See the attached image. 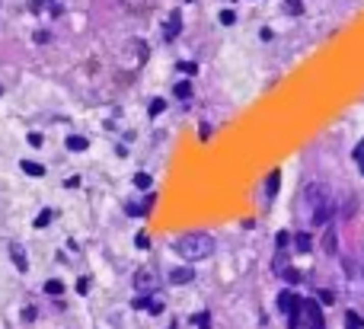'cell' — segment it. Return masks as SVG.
<instances>
[{
  "mask_svg": "<svg viewBox=\"0 0 364 329\" xmlns=\"http://www.w3.org/2000/svg\"><path fill=\"white\" fill-rule=\"evenodd\" d=\"M214 249H217V243H214L211 234H182L176 240V252L182 256V259H192V262L208 259Z\"/></svg>",
  "mask_w": 364,
  "mask_h": 329,
  "instance_id": "cell-1",
  "label": "cell"
},
{
  "mask_svg": "<svg viewBox=\"0 0 364 329\" xmlns=\"http://www.w3.org/2000/svg\"><path fill=\"white\" fill-rule=\"evenodd\" d=\"M300 313H307L310 329H326L323 313H320V300H300Z\"/></svg>",
  "mask_w": 364,
  "mask_h": 329,
  "instance_id": "cell-2",
  "label": "cell"
},
{
  "mask_svg": "<svg viewBox=\"0 0 364 329\" xmlns=\"http://www.w3.org/2000/svg\"><path fill=\"white\" fill-rule=\"evenodd\" d=\"M326 198H329L326 182H310V186H307V205H310V208H317V205L326 201Z\"/></svg>",
  "mask_w": 364,
  "mask_h": 329,
  "instance_id": "cell-3",
  "label": "cell"
},
{
  "mask_svg": "<svg viewBox=\"0 0 364 329\" xmlns=\"http://www.w3.org/2000/svg\"><path fill=\"white\" fill-rule=\"evenodd\" d=\"M323 252L326 256L339 252V230H335V224H326V230H323Z\"/></svg>",
  "mask_w": 364,
  "mask_h": 329,
  "instance_id": "cell-4",
  "label": "cell"
},
{
  "mask_svg": "<svg viewBox=\"0 0 364 329\" xmlns=\"http://www.w3.org/2000/svg\"><path fill=\"white\" fill-rule=\"evenodd\" d=\"M179 32H182V13H179V10H173V13H169V19H166V26H163V39L173 42Z\"/></svg>",
  "mask_w": 364,
  "mask_h": 329,
  "instance_id": "cell-5",
  "label": "cell"
},
{
  "mask_svg": "<svg viewBox=\"0 0 364 329\" xmlns=\"http://www.w3.org/2000/svg\"><path fill=\"white\" fill-rule=\"evenodd\" d=\"M329 217H332V201L326 198V201H320L317 208H313V224L326 227V224H329Z\"/></svg>",
  "mask_w": 364,
  "mask_h": 329,
  "instance_id": "cell-6",
  "label": "cell"
},
{
  "mask_svg": "<svg viewBox=\"0 0 364 329\" xmlns=\"http://www.w3.org/2000/svg\"><path fill=\"white\" fill-rule=\"evenodd\" d=\"M192 278H195L192 269H173V272H169V285H189Z\"/></svg>",
  "mask_w": 364,
  "mask_h": 329,
  "instance_id": "cell-7",
  "label": "cell"
},
{
  "mask_svg": "<svg viewBox=\"0 0 364 329\" xmlns=\"http://www.w3.org/2000/svg\"><path fill=\"white\" fill-rule=\"evenodd\" d=\"M10 256H13V262H16V269H19V272H26V269H29V262H26V252H22V246H19V243H13V246H10Z\"/></svg>",
  "mask_w": 364,
  "mask_h": 329,
  "instance_id": "cell-8",
  "label": "cell"
},
{
  "mask_svg": "<svg viewBox=\"0 0 364 329\" xmlns=\"http://www.w3.org/2000/svg\"><path fill=\"white\" fill-rule=\"evenodd\" d=\"M278 182H281V173H278V169H272V176L265 179V198H275V192H278Z\"/></svg>",
  "mask_w": 364,
  "mask_h": 329,
  "instance_id": "cell-9",
  "label": "cell"
},
{
  "mask_svg": "<svg viewBox=\"0 0 364 329\" xmlns=\"http://www.w3.org/2000/svg\"><path fill=\"white\" fill-rule=\"evenodd\" d=\"M173 96H176V99H189V96H192V83L189 80H179L176 87H173Z\"/></svg>",
  "mask_w": 364,
  "mask_h": 329,
  "instance_id": "cell-10",
  "label": "cell"
},
{
  "mask_svg": "<svg viewBox=\"0 0 364 329\" xmlns=\"http://www.w3.org/2000/svg\"><path fill=\"white\" fill-rule=\"evenodd\" d=\"M294 246H297V252H310V249H313L310 234H297V237H294Z\"/></svg>",
  "mask_w": 364,
  "mask_h": 329,
  "instance_id": "cell-11",
  "label": "cell"
},
{
  "mask_svg": "<svg viewBox=\"0 0 364 329\" xmlns=\"http://www.w3.org/2000/svg\"><path fill=\"white\" fill-rule=\"evenodd\" d=\"M67 147L80 154V150H87V147H90V141H87V138H80V135H70V138H67Z\"/></svg>",
  "mask_w": 364,
  "mask_h": 329,
  "instance_id": "cell-12",
  "label": "cell"
},
{
  "mask_svg": "<svg viewBox=\"0 0 364 329\" xmlns=\"http://www.w3.org/2000/svg\"><path fill=\"white\" fill-rule=\"evenodd\" d=\"M22 173H26V176H45V166L32 163V160H22Z\"/></svg>",
  "mask_w": 364,
  "mask_h": 329,
  "instance_id": "cell-13",
  "label": "cell"
},
{
  "mask_svg": "<svg viewBox=\"0 0 364 329\" xmlns=\"http://www.w3.org/2000/svg\"><path fill=\"white\" fill-rule=\"evenodd\" d=\"M135 282H138V288H153V285H157V278H153V272L144 269V272H138Z\"/></svg>",
  "mask_w": 364,
  "mask_h": 329,
  "instance_id": "cell-14",
  "label": "cell"
},
{
  "mask_svg": "<svg viewBox=\"0 0 364 329\" xmlns=\"http://www.w3.org/2000/svg\"><path fill=\"white\" fill-rule=\"evenodd\" d=\"M345 326H348V329H364V320H361L355 310H345Z\"/></svg>",
  "mask_w": 364,
  "mask_h": 329,
  "instance_id": "cell-15",
  "label": "cell"
},
{
  "mask_svg": "<svg viewBox=\"0 0 364 329\" xmlns=\"http://www.w3.org/2000/svg\"><path fill=\"white\" fill-rule=\"evenodd\" d=\"M45 291H48V294H51V297H58L61 291H64V285H61L58 278H51V282H45Z\"/></svg>",
  "mask_w": 364,
  "mask_h": 329,
  "instance_id": "cell-16",
  "label": "cell"
},
{
  "mask_svg": "<svg viewBox=\"0 0 364 329\" xmlns=\"http://www.w3.org/2000/svg\"><path fill=\"white\" fill-rule=\"evenodd\" d=\"M144 310H147V313H163V300H160V297H150Z\"/></svg>",
  "mask_w": 364,
  "mask_h": 329,
  "instance_id": "cell-17",
  "label": "cell"
},
{
  "mask_svg": "<svg viewBox=\"0 0 364 329\" xmlns=\"http://www.w3.org/2000/svg\"><path fill=\"white\" fill-rule=\"evenodd\" d=\"M135 186H138V189H150V176H147V173H138V176H135Z\"/></svg>",
  "mask_w": 364,
  "mask_h": 329,
  "instance_id": "cell-18",
  "label": "cell"
},
{
  "mask_svg": "<svg viewBox=\"0 0 364 329\" xmlns=\"http://www.w3.org/2000/svg\"><path fill=\"white\" fill-rule=\"evenodd\" d=\"M198 329H211V313H208V310L198 313Z\"/></svg>",
  "mask_w": 364,
  "mask_h": 329,
  "instance_id": "cell-19",
  "label": "cell"
},
{
  "mask_svg": "<svg viewBox=\"0 0 364 329\" xmlns=\"http://www.w3.org/2000/svg\"><path fill=\"white\" fill-rule=\"evenodd\" d=\"M221 22H224V26H233V22H237V13H233V10H224V13H221Z\"/></svg>",
  "mask_w": 364,
  "mask_h": 329,
  "instance_id": "cell-20",
  "label": "cell"
},
{
  "mask_svg": "<svg viewBox=\"0 0 364 329\" xmlns=\"http://www.w3.org/2000/svg\"><path fill=\"white\" fill-rule=\"evenodd\" d=\"M163 109H166V103H163V99H153V103H150V115L157 118V115L163 112Z\"/></svg>",
  "mask_w": 364,
  "mask_h": 329,
  "instance_id": "cell-21",
  "label": "cell"
},
{
  "mask_svg": "<svg viewBox=\"0 0 364 329\" xmlns=\"http://www.w3.org/2000/svg\"><path fill=\"white\" fill-rule=\"evenodd\" d=\"M284 10H288V13H291V16H297V13H300V10H303V7H300V0H288V7H284Z\"/></svg>",
  "mask_w": 364,
  "mask_h": 329,
  "instance_id": "cell-22",
  "label": "cell"
},
{
  "mask_svg": "<svg viewBox=\"0 0 364 329\" xmlns=\"http://www.w3.org/2000/svg\"><path fill=\"white\" fill-rule=\"evenodd\" d=\"M48 221H51V211H42L39 217H35V227H45Z\"/></svg>",
  "mask_w": 364,
  "mask_h": 329,
  "instance_id": "cell-23",
  "label": "cell"
},
{
  "mask_svg": "<svg viewBox=\"0 0 364 329\" xmlns=\"http://www.w3.org/2000/svg\"><path fill=\"white\" fill-rule=\"evenodd\" d=\"M179 70H182V74H195V64H192V61H182V64H179Z\"/></svg>",
  "mask_w": 364,
  "mask_h": 329,
  "instance_id": "cell-24",
  "label": "cell"
},
{
  "mask_svg": "<svg viewBox=\"0 0 364 329\" xmlns=\"http://www.w3.org/2000/svg\"><path fill=\"white\" fill-rule=\"evenodd\" d=\"M135 246H138V249H147V246H150V240L138 234V237H135Z\"/></svg>",
  "mask_w": 364,
  "mask_h": 329,
  "instance_id": "cell-25",
  "label": "cell"
},
{
  "mask_svg": "<svg viewBox=\"0 0 364 329\" xmlns=\"http://www.w3.org/2000/svg\"><path fill=\"white\" fill-rule=\"evenodd\" d=\"M317 300H323V303H332L335 300V294H332V291H320V297Z\"/></svg>",
  "mask_w": 364,
  "mask_h": 329,
  "instance_id": "cell-26",
  "label": "cell"
},
{
  "mask_svg": "<svg viewBox=\"0 0 364 329\" xmlns=\"http://www.w3.org/2000/svg\"><path fill=\"white\" fill-rule=\"evenodd\" d=\"M77 291H80V294H87V291H90V278H80V282H77Z\"/></svg>",
  "mask_w": 364,
  "mask_h": 329,
  "instance_id": "cell-27",
  "label": "cell"
},
{
  "mask_svg": "<svg viewBox=\"0 0 364 329\" xmlns=\"http://www.w3.org/2000/svg\"><path fill=\"white\" fill-rule=\"evenodd\" d=\"M288 240H291V237H288V230H281V234H278V249H284V246H288Z\"/></svg>",
  "mask_w": 364,
  "mask_h": 329,
  "instance_id": "cell-28",
  "label": "cell"
},
{
  "mask_svg": "<svg viewBox=\"0 0 364 329\" xmlns=\"http://www.w3.org/2000/svg\"><path fill=\"white\" fill-rule=\"evenodd\" d=\"M22 320H26V323L35 320V307H26V310H22Z\"/></svg>",
  "mask_w": 364,
  "mask_h": 329,
  "instance_id": "cell-29",
  "label": "cell"
},
{
  "mask_svg": "<svg viewBox=\"0 0 364 329\" xmlns=\"http://www.w3.org/2000/svg\"><path fill=\"white\" fill-rule=\"evenodd\" d=\"M198 135H201V141H208V138H211V125H201Z\"/></svg>",
  "mask_w": 364,
  "mask_h": 329,
  "instance_id": "cell-30",
  "label": "cell"
}]
</instances>
